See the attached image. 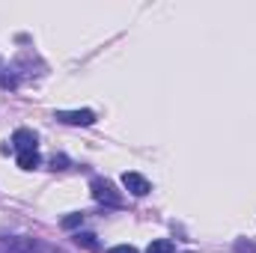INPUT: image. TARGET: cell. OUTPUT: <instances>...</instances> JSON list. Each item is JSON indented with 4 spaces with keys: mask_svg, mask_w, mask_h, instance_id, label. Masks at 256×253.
<instances>
[{
    "mask_svg": "<svg viewBox=\"0 0 256 253\" xmlns=\"http://www.w3.org/2000/svg\"><path fill=\"white\" fill-rule=\"evenodd\" d=\"M90 190H92V200L96 202H104V206H114V208H120L126 200H122V194L114 188L108 179H92L90 182Z\"/></svg>",
    "mask_w": 256,
    "mask_h": 253,
    "instance_id": "1",
    "label": "cell"
},
{
    "mask_svg": "<svg viewBox=\"0 0 256 253\" xmlns=\"http://www.w3.org/2000/svg\"><path fill=\"white\" fill-rule=\"evenodd\" d=\"M6 248L12 253H48L45 244H39L36 238H24V236H15V238H6Z\"/></svg>",
    "mask_w": 256,
    "mask_h": 253,
    "instance_id": "2",
    "label": "cell"
},
{
    "mask_svg": "<svg viewBox=\"0 0 256 253\" xmlns=\"http://www.w3.org/2000/svg\"><path fill=\"white\" fill-rule=\"evenodd\" d=\"M54 116L60 122H66V126H92L96 122V114L92 110H57Z\"/></svg>",
    "mask_w": 256,
    "mask_h": 253,
    "instance_id": "3",
    "label": "cell"
},
{
    "mask_svg": "<svg viewBox=\"0 0 256 253\" xmlns=\"http://www.w3.org/2000/svg\"><path fill=\"white\" fill-rule=\"evenodd\" d=\"M122 188L131 196H146L149 194V179L140 176V173H122Z\"/></svg>",
    "mask_w": 256,
    "mask_h": 253,
    "instance_id": "4",
    "label": "cell"
},
{
    "mask_svg": "<svg viewBox=\"0 0 256 253\" xmlns=\"http://www.w3.org/2000/svg\"><path fill=\"white\" fill-rule=\"evenodd\" d=\"M12 146L18 149V155H21V152H36V134H33L30 128H18V131L12 134Z\"/></svg>",
    "mask_w": 256,
    "mask_h": 253,
    "instance_id": "5",
    "label": "cell"
},
{
    "mask_svg": "<svg viewBox=\"0 0 256 253\" xmlns=\"http://www.w3.org/2000/svg\"><path fill=\"white\" fill-rule=\"evenodd\" d=\"M74 244H78V248H84V250H90V253L102 250V242H98V236H96V232H78V236H74Z\"/></svg>",
    "mask_w": 256,
    "mask_h": 253,
    "instance_id": "6",
    "label": "cell"
},
{
    "mask_svg": "<svg viewBox=\"0 0 256 253\" xmlns=\"http://www.w3.org/2000/svg\"><path fill=\"white\" fill-rule=\"evenodd\" d=\"M39 161H42L39 152H21V155H18V167H21V170H36Z\"/></svg>",
    "mask_w": 256,
    "mask_h": 253,
    "instance_id": "7",
    "label": "cell"
},
{
    "mask_svg": "<svg viewBox=\"0 0 256 253\" xmlns=\"http://www.w3.org/2000/svg\"><path fill=\"white\" fill-rule=\"evenodd\" d=\"M146 253H176V244H173L170 238H155Z\"/></svg>",
    "mask_w": 256,
    "mask_h": 253,
    "instance_id": "8",
    "label": "cell"
},
{
    "mask_svg": "<svg viewBox=\"0 0 256 253\" xmlns=\"http://www.w3.org/2000/svg\"><path fill=\"white\" fill-rule=\"evenodd\" d=\"M80 224H84V214H66L63 220H60L63 230H74V226H80Z\"/></svg>",
    "mask_w": 256,
    "mask_h": 253,
    "instance_id": "9",
    "label": "cell"
},
{
    "mask_svg": "<svg viewBox=\"0 0 256 253\" xmlns=\"http://www.w3.org/2000/svg\"><path fill=\"white\" fill-rule=\"evenodd\" d=\"M51 164H54V170H66V164H68V161H66V155H54V158H51Z\"/></svg>",
    "mask_w": 256,
    "mask_h": 253,
    "instance_id": "10",
    "label": "cell"
},
{
    "mask_svg": "<svg viewBox=\"0 0 256 253\" xmlns=\"http://www.w3.org/2000/svg\"><path fill=\"white\" fill-rule=\"evenodd\" d=\"M108 253H137V248H131V244H116V248H110Z\"/></svg>",
    "mask_w": 256,
    "mask_h": 253,
    "instance_id": "11",
    "label": "cell"
}]
</instances>
